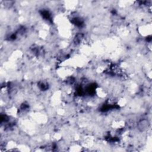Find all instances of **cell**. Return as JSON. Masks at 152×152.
<instances>
[{
  "label": "cell",
  "mask_w": 152,
  "mask_h": 152,
  "mask_svg": "<svg viewBox=\"0 0 152 152\" xmlns=\"http://www.w3.org/2000/svg\"><path fill=\"white\" fill-rule=\"evenodd\" d=\"M150 126V122L148 119H142L137 123V129L140 132H144L148 129Z\"/></svg>",
  "instance_id": "6da1fadb"
}]
</instances>
